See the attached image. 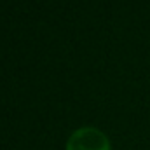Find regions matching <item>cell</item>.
<instances>
[{"instance_id":"cell-1","label":"cell","mask_w":150,"mask_h":150,"mask_svg":"<svg viewBox=\"0 0 150 150\" xmlns=\"http://www.w3.org/2000/svg\"><path fill=\"white\" fill-rule=\"evenodd\" d=\"M67 150H110V142L107 134L98 127L84 126L70 134Z\"/></svg>"}]
</instances>
